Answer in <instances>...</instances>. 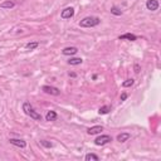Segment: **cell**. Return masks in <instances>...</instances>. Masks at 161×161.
<instances>
[{
	"label": "cell",
	"mask_w": 161,
	"mask_h": 161,
	"mask_svg": "<svg viewBox=\"0 0 161 161\" xmlns=\"http://www.w3.org/2000/svg\"><path fill=\"white\" fill-rule=\"evenodd\" d=\"M73 16H74V9L72 7H68V8L63 9L62 13H61L62 19H70V18H73Z\"/></svg>",
	"instance_id": "cell-5"
},
{
	"label": "cell",
	"mask_w": 161,
	"mask_h": 161,
	"mask_svg": "<svg viewBox=\"0 0 161 161\" xmlns=\"http://www.w3.org/2000/svg\"><path fill=\"white\" fill-rule=\"evenodd\" d=\"M134 83H135V79H132V78L126 79V81H123V82H122V87H123V88L132 87V86H134Z\"/></svg>",
	"instance_id": "cell-18"
},
{
	"label": "cell",
	"mask_w": 161,
	"mask_h": 161,
	"mask_svg": "<svg viewBox=\"0 0 161 161\" xmlns=\"http://www.w3.org/2000/svg\"><path fill=\"white\" fill-rule=\"evenodd\" d=\"M78 53V48L77 47H67L62 50V54L63 56H74Z\"/></svg>",
	"instance_id": "cell-8"
},
{
	"label": "cell",
	"mask_w": 161,
	"mask_h": 161,
	"mask_svg": "<svg viewBox=\"0 0 161 161\" xmlns=\"http://www.w3.org/2000/svg\"><path fill=\"white\" fill-rule=\"evenodd\" d=\"M82 62H83L82 58H69L68 64L69 65H79V64H82Z\"/></svg>",
	"instance_id": "cell-15"
},
{
	"label": "cell",
	"mask_w": 161,
	"mask_h": 161,
	"mask_svg": "<svg viewBox=\"0 0 161 161\" xmlns=\"http://www.w3.org/2000/svg\"><path fill=\"white\" fill-rule=\"evenodd\" d=\"M112 141V137L110 135H101L98 136L96 140H94V145L97 146H103V145H107L110 144V142Z\"/></svg>",
	"instance_id": "cell-3"
},
{
	"label": "cell",
	"mask_w": 161,
	"mask_h": 161,
	"mask_svg": "<svg viewBox=\"0 0 161 161\" xmlns=\"http://www.w3.org/2000/svg\"><path fill=\"white\" fill-rule=\"evenodd\" d=\"M42 91L47 94H52V96H59L61 91L57 87H52V86H43L42 87Z\"/></svg>",
	"instance_id": "cell-4"
},
{
	"label": "cell",
	"mask_w": 161,
	"mask_h": 161,
	"mask_svg": "<svg viewBox=\"0 0 161 161\" xmlns=\"http://www.w3.org/2000/svg\"><path fill=\"white\" fill-rule=\"evenodd\" d=\"M111 14L116 15V16H120V15H122V10L120 8H117V7H112L111 8Z\"/></svg>",
	"instance_id": "cell-19"
},
{
	"label": "cell",
	"mask_w": 161,
	"mask_h": 161,
	"mask_svg": "<svg viewBox=\"0 0 161 161\" xmlns=\"http://www.w3.org/2000/svg\"><path fill=\"white\" fill-rule=\"evenodd\" d=\"M85 160L86 161H98L99 157L97 156L96 154H87L86 156H85Z\"/></svg>",
	"instance_id": "cell-16"
},
{
	"label": "cell",
	"mask_w": 161,
	"mask_h": 161,
	"mask_svg": "<svg viewBox=\"0 0 161 161\" xmlns=\"http://www.w3.org/2000/svg\"><path fill=\"white\" fill-rule=\"evenodd\" d=\"M14 7H15V3L11 1V0H7V1H4V3L0 4V8H1V9H11Z\"/></svg>",
	"instance_id": "cell-13"
},
{
	"label": "cell",
	"mask_w": 161,
	"mask_h": 161,
	"mask_svg": "<svg viewBox=\"0 0 161 161\" xmlns=\"http://www.w3.org/2000/svg\"><path fill=\"white\" fill-rule=\"evenodd\" d=\"M40 145H42V146H44V147H47V148L53 147V144H52V142L45 141V140H40Z\"/></svg>",
	"instance_id": "cell-20"
},
{
	"label": "cell",
	"mask_w": 161,
	"mask_h": 161,
	"mask_svg": "<svg viewBox=\"0 0 161 161\" xmlns=\"http://www.w3.org/2000/svg\"><path fill=\"white\" fill-rule=\"evenodd\" d=\"M134 69H135V73H140V70H141V68H140L139 64H135V65H134Z\"/></svg>",
	"instance_id": "cell-22"
},
{
	"label": "cell",
	"mask_w": 161,
	"mask_h": 161,
	"mask_svg": "<svg viewBox=\"0 0 161 161\" xmlns=\"http://www.w3.org/2000/svg\"><path fill=\"white\" fill-rule=\"evenodd\" d=\"M23 111H24V113L27 116H29L30 118H33V120L35 121H42V115L34 110V107L29 103V102H24L23 103Z\"/></svg>",
	"instance_id": "cell-1"
},
{
	"label": "cell",
	"mask_w": 161,
	"mask_h": 161,
	"mask_svg": "<svg viewBox=\"0 0 161 161\" xmlns=\"http://www.w3.org/2000/svg\"><path fill=\"white\" fill-rule=\"evenodd\" d=\"M101 23V19L98 16H86L79 22V27L82 28H93L97 27Z\"/></svg>",
	"instance_id": "cell-2"
},
{
	"label": "cell",
	"mask_w": 161,
	"mask_h": 161,
	"mask_svg": "<svg viewBox=\"0 0 161 161\" xmlns=\"http://www.w3.org/2000/svg\"><path fill=\"white\" fill-rule=\"evenodd\" d=\"M118 39H120V40H130V42H135V40L137 39V37H136L135 34H131V33H125V34L120 35V37H118Z\"/></svg>",
	"instance_id": "cell-10"
},
{
	"label": "cell",
	"mask_w": 161,
	"mask_h": 161,
	"mask_svg": "<svg viewBox=\"0 0 161 161\" xmlns=\"http://www.w3.org/2000/svg\"><path fill=\"white\" fill-rule=\"evenodd\" d=\"M127 97H128V96H127V93H126V92H123V93L121 94V102H123V101H126V99H127Z\"/></svg>",
	"instance_id": "cell-21"
},
{
	"label": "cell",
	"mask_w": 161,
	"mask_h": 161,
	"mask_svg": "<svg viewBox=\"0 0 161 161\" xmlns=\"http://www.w3.org/2000/svg\"><path fill=\"white\" fill-rule=\"evenodd\" d=\"M39 47V42H30V43H28L25 45V49L27 50H34V49H37Z\"/></svg>",
	"instance_id": "cell-14"
},
{
	"label": "cell",
	"mask_w": 161,
	"mask_h": 161,
	"mask_svg": "<svg viewBox=\"0 0 161 161\" xmlns=\"http://www.w3.org/2000/svg\"><path fill=\"white\" fill-rule=\"evenodd\" d=\"M103 131V127L99 126V125H97V126H93V127H89L87 130V134L88 135H98Z\"/></svg>",
	"instance_id": "cell-9"
},
{
	"label": "cell",
	"mask_w": 161,
	"mask_h": 161,
	"mask_svg": "<svg viewBox=\"0 0 161 161\" xmlns=\"http://www.w3.org/2000/svg\"><path fill=\"white\" fill-rule=\"evenodd\" d=\"M9 142L11 145H14L16 147H20V148H25L27 147V142L24 140H20V139H10Z\"/></svg>",
	"instance_id": "cell-7"
},
{
	"label": "cell",
	"mask_w": 161,
	"mask_h": 161,
	"mask_svg": "<svg viewBox=\"0 0 161 161\" xmlns=\"http://www.w3.org/2000/svg\"><path fill=\"white\" fill-rule=\"evenodd\" d=\"M159 7H160L159 0H147L146 1V8L150 11H156L159 9Z\"/></svg>",
	"instance_id": "cell-6"
},
{
	"label": "cell",
	"mask_w": 161,
	"mask_h": 161,
	"mask_svg": "<svg viewBox=\"0 0 161 161\" xmlns=\"http://www.w3.org/2000/svg\"><path fill=\"white\" fill-rule=\"evenodd\" d=\"M130 139H131V134H128V132H122V134H120L117 136V141L118 142H126Z\"/></svg>",
	"instance_id": "cell-12"
},
{
	"label": "cell",
	"mask_w": 161,
	"mask_h": 161,
	"mask_svg": "<svg viewBox=\"0 0 161 161\" xmlns=\"http://www.w3.org/2000/svg\"><path fill=\"white\" fill-rule=\"evenodd\" d=\"M57 117H58V115H57V112L56 111H48L47 112V115H45V121H49V122H53V121H56L57 120Z\"/></svg>",
	"instance_id": "cell-11"
},
{
	"label": "cell",
	"mask_w": 161,
	"mask_h": 161,
	"mask_svg": "<svg viewBox=\"0 0 161 161\" xmlns=\"http://www.w3.org/2000/svg\"><path fill=\"white\" fill-rule=\"evenodd\" d=\"M110 111H111V106H102V107H99L98 113L99 115H107Z\"/></svg>",
	"instance_id": "cell-17"
}]
</instances>
